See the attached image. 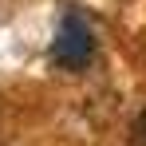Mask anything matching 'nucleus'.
<instances>
[{"mask_svg": "<svg viewBox=\"0 0 146 146\" xmlns=\"http://www.w3.org/2000/svg\"><path fill=\"white\" fill-rule=\"evenodd\" d=\"M95 55V32L91 24L79 16V12H67L59 28H55V40H51V63L63 67V71H83Z\"/></svg>", "mask_w": 146, "mask_h": 146, "instance_id": "1", "label": "nucleus"}, {"mask_svg": "<svg viewBox=\"0 0 146 146\" xmlns=\"http://www.w3.org/2000/svg\"><path fill=\"white\" fill-rule=\"evenodd\" d=\"M130 142H134V146H146V111L134 119V126H130Z\"/></svg>", "mask_w": 146, "mask_h": 146, "instance_id": "2", "label": "nucleus"}]
</instances>
